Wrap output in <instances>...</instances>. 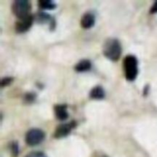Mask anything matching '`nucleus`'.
I'll list each match as a JSON object with an SVG mask.
<instances>
[{
    "label": "nucleus",
    "instance_id": "obj_1",
    "mask_svg": "<svg viewBox=\"0 0 157 157\" xmlns=\"http://www.w3.org/2000/svg\"><path fill=\"white\" fill-rule=\"evenodd\" d=\"M121 45L120 41L115 38H109L104 42L103 46V53L104 56L110 60L116 61L119 60L121 55Z\"/></svg>",
    "mask_w": 157,
    "mask_h": 157
},
{
    "label": "nucleus",
    "instance_id": "obj_2",
    "mask_svg": "<svg viewBox=\"0 0 157 157\" xmlns=\"http://www.w3.org/2000/svg\"><path fill=\"white\" fill-rule=\"evenodd\" d=\"M124 67L127 81H134L138 75V61L136 57L127 55L124 60Z\"/></svg>",
    "mask_w": 157,
    "mask_h": 157
},
{
    "label": "nucleus",
    "instance_id": "obj_3",
    "mask_svg": "<svg viewBox=\"0 0 157 157\" xmlns=\"http://www.w3.org/2000/svg\"><path fill=\"white\" fill-rule=\"evenodd\" d=\"M30 8V4L27 0H16L12 4V10L17 18H21L29 15Z\"/></svg>",
    "mask_w": 157,
    "mask_h": 157
},
{
    "label": "nucleus",
    "instance_id": "obj_4",
    "mask_svg": "<svg viewBox=\"0 0 157 157\" xmlns=\"http://www.w3.org/2000/svg\"><path fill=\"white\" fill-rule=\"evenodd\" d=\"M44 133L39 129H32L25 135V142L29 146H36L44 139Z\"/></svg>",
    "mask_w": 157,
    "mask_h": 157
},
{
    "label": "nucleus",
    "instance_id": "obj_5",
    "mask_svg": "<svg viewBox=\"0 0 157 157\" xmlns=\"http://www.w3.org/2000/svg\"><path fill=\"white\" fill-rule=\"evenodd\" d=\"M75 126H76V124L74 121L68 123V124H61L57 127L56 130L54 133V136L58 139L64 137L71 133V131L75 128Z\"/></svg>",
    "mask_w": 157,
    "mask_h": 157
},
{
    "label": "nucleus",
    "instance_id": "obj_6",
    "mask_svg": "<svg viewBox=\"0 0 157 157\" xmlns=\"http://www.w3.org/2000/svg\"><path fill=\"white\" fill-rule=\"evenodd\" d=\"M34 17L32 15H29L24 18H18V21L15 24V29L18 32L21 33L29 30L33 22Z\"/></svg>",
    "mask_w": 157,
    "mask_h": 157
},
{
    "label": "nucleus",
    "instance_id": "obj_7",
    "mask_svg": "<svg viewBox=\"0 0 157 157\" xmlns=\"http://www.w3.org/2000/svg\"><path fill=\"white\" fill-rule=\"evenodd\" d=\"M95 22V17L92 13L87 12L82 16L81 20V25L84 29H90L94 26Z\"/></svg>",
    "mask_w": 157,
    "mask_h": 157
},
{
    "label": "nucleus",
    "instance_id": "obj_8",
    "mask_svg": "<svg viewBox=\"0 0 157 157\" xmlns=\"http://www.w3.org/2000/svg\"><path fill=\"white\" fill-rule=\"evenodd\" d=\"M55 113L56 117L60 121H64L68 117L67 111V106L64 104H59L55 107Z\"/></svg>",
    "mask_w": 157,
    "mask_h": 157
},
{
    "label": "nucleus",
    "instance_id": "obj_9",
    "mask_svg": "<svg viewBox=\"0 0 157 157\" xmlns=\"http://www.w3.org/2000/svg\"><path fill=\"white\" fill-rule=\"evenodd\" d=\"M90 98L95 100H101L105 97L104 90L101 86H96L90 92Z\"/></svg>",
    "mask_w": 157,
    "mask_h": 157
},
{
    "label": "nucleus",
    "instance_id": "obj_10",
    "mask_svg": "<svg viewBox=\"0 0 157 157\" xmlns=\"http://www.w3.org/2000/svg\"><path fill=\"white\" fill-rule=\"evenodd\" d=\"M91 67V63L89 60H81L75 65V69L78 72H84L90 70Z\"/></svg>",
    "mask_w": 157,
    "mask_h": 157
},
{
    "label": "nucleus",
    "instance_id": "obj_11",
    "mask_svg": "<svg viewBox=\"0 0 157 157\" xmlns=\"http://www.w3.org/2000/svg\"><path fill=\"white\" fill-rule=\"evenodd\" d=\"M40 8L44 9H53L56 7V5L51 0H40L38 2Z\"/></svg>",
    "mask_w": 157,
    "mask_h": 157
},
{
    "label": "nucleus",
    "instance_id": "obj_12",
    "mask_svg": "<svg viewBox=\"0 0 157 157\" xmlns=\"http://www.w3.org/2000/svg\"><path fill=\"white\" fill-rule=\"evenodd\" d=\"M37 21H38L39 23H44L45 21H48L49 20L51 19L50 16L48 15L45 13H43V12H41V13L38 14L37 15Z\"/></svg>",
    "mask_w": 157,
    "mask_h": 157
},
{
    "label": "nucleus",
    "instance_id": "obj_13",
    "mask_svg": "<svg viewBox=\"0 0 157 157\" xmlns=\"http://www.w3.org/2000/svg\"><path fill=\"white\" fill-rule=\"evenodd\" d=\"M26 157H47L46 155H44L43 153L41 152H32L30 153L29 155H27Z\"/></svg>",
    "mask_w": 157,
    "mask_h": 157
},
{
    "label": "nucleus",
    "instance_id": "obj_14",
    "mask_svg": "<svg viewBox=\"0 0 157 157\" xmlns=\"http://www.w3.org/2000/svg\"><path fill=\"white\" fill-rule=\"evenodd\" d=\"M11 150H12V153L13 156H16L18 153V147L16 143H14L12 144V147H11Z\"/></svg>",
    "mask_w": 157,
    "mask_h": 157
},
{
    "label": "nucleus",
    "instance_id": "obj_15",
    "mask_svg": "<svg viewBox=\"0 0 157 157\" xmlns=\"http://www.w3.org/2000/svg\"><path fill=\"white\" fill-rule=\"evenodd\" d=\"M12 78H5L2 80V82H1V85L2 87H5V86H7L12 82Z\"/></svg>",
    "mask_w": 157,
    "mask_h": 157
},
{
    "label": "nucleus",
    "instance_id": "obj_16",
    "mask_svg": "<svg viewBox=\"0 0 157 157\" xmlns=\"http://www.w3.org/2000/svg\"><path fill=\"white\" fill-rule=\"evenodd\" d=\"M156 12H157V1L153 5V6H152L151 9H150V13L153 14V13H156Z\"/></svg>",
    "mask_w": 157,
    "mask_h": 157
}]
</instances>
